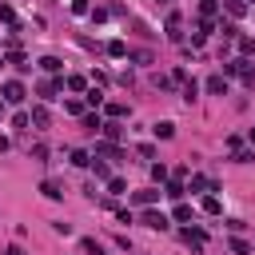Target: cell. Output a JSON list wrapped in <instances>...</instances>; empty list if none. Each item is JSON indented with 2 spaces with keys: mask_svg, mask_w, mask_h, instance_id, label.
<instances>
[{
  "mask_svg": "<svg viewBox=\"0 0 255 255\" xmlns=\"http://www.w3.org/2000/svg\"><path fill=\"white\" fill-rule=\"evenodd\" d=\"M223 76H239L243 84H255V68H251L243 56H239V60H227V64H223Z\"/></svg>",
  "mask_w": 255,
  "mask_h": 255,
  "instance_id": "6da1fadb",
  "label": "cell"
},
{
  "mask_svg": "<svg viewBox=\"0 0 255 255\" xmlns=\"http://www.w3.org/2000/svg\"><path fill=\"white\" fill-rule=\"evenodd\" d=\"M0 100H4V104H24V100H28V88H24L20 80H4Z\"/></svg>",
  "mask_w": 255,
  "mask_h": 255,
  "instance_id": "7a4b0ae2",
  "label": "cell"
},
{
  "mask_svg": "<svg viewBox=\"0 0 255 255\" xmlns=\"http://www.w3.org/2000/svg\"><path fill=\"white\" fill-rule=\"evenodd\" d=\"M139 223H143V227H151V231H167V223H171V219H167L163 211H155V207H143V211H139Z\"/></svg>",
  "mask_w": 255,
  "mask_h": 255,
  "instance_id": "3957f363",
  "label": "cell"
},
{
  "mask_svg": "<svg viewBox=\"0 0 255 255\" xmlns=\"http://www.w3.org/2000/svg\"><path fill=\"white\" fill-rule=\"evenodd\" d=\"M179 239H183L195 255H203V247H207V231H199V227H183V231H179Z\"/></svg>",
  "mask_w": 255,
  "mask_h": 255,
  "instance_id": "277c9868",
  "label": "cell"
},
{
  "mask_svg": "<svg viewBox=\"0 0 255 255\" xmlns=\"http://www.w3.org/2000/svg\"><path fill=\"white\" fill-rule=\"evenodd\" d=\"M60 88H64V80H60V76H48V80H40V84H36V96H40V100H56V92H60Z\"/></svg>",
  "mask_w": 255,
  "mask_h": 255,
  "instance_id": "5b68a950",
  "label": "cell"
},
{
  "mask_svg": "<svg viewBox=\"0 0 255 255\" xmlns=\"http://www.w3.org/2000/svg\"><path fill=\"white\" fill-rule=\"evenodd\" d=\"M96 159H124V151H120V143L100 139V143H96Z\"/></svg>",
  "mask_w": 255,
  "mask_h": 255,
  "instance_id": "8992f818",
  "label": "cell"
},
{
  "mask_svg": "<svg viewBox=\"0 0 255 255\" xmlns=\"http://www.w3.org/2000/svg\"><path fill=\"white\" fill-rule=\"evenodd\" d=\"M187 191H219V183H215V179H207V175H191Z\"/></svg>",
  "mask_w": 255,
  "mask_h": 255,
  "instance_id": "52a82bcc",
  "label": "cell"
},
{
  "mask_svg": "<svg viewBox=\"0 0 255 255\" xmlns=\"http://www.w3.org/2000/svg\"><path fill=\"white\" fill-rule=\"evenodd\" d=\"M40 195H44V199H52V203H56V199H64V187H60V183H56V179H44V183H40Z\"/></svg>",
  "mask_w": 255,
  "mask_h": 255,
  "instance_id": "ba28073f",
  "label": "cell"
},
{
  "mask_svg": "<svg viewBox=\"0 0 255 255\" xmlns=\"http://www.w3.org/2000/svg\"><path fill=\"white\" fill-rule=\"evenodd\" d=\"M128 199H131L135 207H151V203L159 199V191H128Z\"/></svg>",
  "mask_w": 255,
  "mask_h": 255,
  "instance_id": "9c48e42d",
  "label": "cell"
},
{
  "mask_svg": "<svg viewBox=\"0 0 255 255\" xmlns=\"http://www.w3.org/2000/svg\"><path fill=\"white\" fill-rule=\"evenodd\" d=\"M183 191H187V187H183V179H167V183H163V195H167V199H175V203L183 199Z\"/></svg>",
  "mask_w": 255,
  "mask_h": 255,
  "instance_id": "30bf717a",
  "label": "cell"
},
{
  "mask_svg": "<svg viewBox=\"0 0 255 255\" xmlns=\"http://www.w3.org/2000/svg\"><path fill=\"white\" fill-rule=\"evenodd\" d=\"M80 251H84V255H108V251H104V243H100V239H92V235H84V239H80Z\"/></svg>",
  "mask_w": 255,
  "mask_h": 255,
  "instance_id": "8fae6325",
  "label": "cell"
},
{
  "mask_svg": "<svg viewBox=\"0 0 255 255\" xmlns=\"http://www.w3.org/2000/svg\"><path fill=\"white\" fill-rule=\"evenodd\" d=\"M8 64H12L16 72H32V64H28V56H24V52H16V48L8 52Z\"/></svg>",
  "mask_w": 255,
  "mask_h": 255,
  "instance_id": "7c38bea8",
  "label": "cell"
},
{
  "mask_svg": "<svg viewBox=\"0 0 255 255\" xmlns=\"http://www.w3.org/2000/svg\"><path fill=\"white\" fill-rule=\"evenodd\" d=\"M151 131H155V139H171L175 135V124L171 120H159V124H151Z\"/></svg>",
  "mask_w": 255,
  "mask_h": 255,
  "instance_id": "4fadbf2b",
  "label": "cell"
},
{
  "mask_svg": "<svg viewBox=\"0 0 255 255\" xmlns=\"http://www.w3.org/2000/svg\"><path fill=\"white\" fill-rule=\"evenodd\" d=\"M36 64H40V68H44V72H48V76H60V68H64V64H60V60H56V56H40V60H36Z\"/></svg>",
  "mask_w": 255,
  "mask_h": 255,
  "instance_id": "5bb4252c",
  "label": "cell"
},
{
  "mask_svg": "<svg viewBox=\"0 0 255 255\" xmlns=\"http://www.w3.org/2000/svg\"><path fill=\"white\" fill-rule=\"evenodd\" d=\"M207 92L211 96H227V76H211L207 80Z\"/></svg>",
  "mask_w": 255,
  "mask_h": 255,
  "instance_id": "9a60e30c",
  "label": "cell"
},
{
  "mask_svg": "<svg viewBox=\"0 0 255 255\" xmlns=\"http://www.w3.org/2000/svg\"><path fill=\"white\" fill-rule=\"evenodd\" d=\"M28 120H32V124H36V128H48V120H52V116H48V108H44V104H36V108H32V116H28Z\"/></svg>",
  "mask_w": 255,
  "mask_h": 255,
  "instance_id": "2e32d148",
  "label": "cell"
},
{
  "mask_svg": "<svg viewBox=\"0 0 255 255\" xmlns=\"http://www.w3.org/2000/svg\"><path fill=\"white\" fill-rule=\"evenodd\" d=\"M108 56H112V60H124V56H128V44H124V40H108Z\"/></svg>",
  "mask_w": 255,
  "mask_h": 255,
  "instance_id": "e0dca14e",
  "label": "cell"
},
{
  "mask_svg": "<svg viewBox=\"0 0 255 255\" xmlns=\"http://www.w3.org/2000/svg\"><path fill=\"white\" fill-rule=\"evenodd\" d=\"M64 88L68 92H88V80L84 76H64Z\"/></svg>",
  "mask_w": 255,
  "mask_h": 255,
  "instance_id": "ac0fdd59",
  "label": "cell"
},
{
  "mask_svg": "<svg viewBox=\"0 0 255 255\" xmlns=\"http://www.w3.org/2000/svg\"><path fill=\"white\" fill-rule=\"evenodd\" d=\"M100 131H104V139H108V143H116V139H120V135H124V128H120V124H116V120H112V124H104V128H100Z\"/></svg>",
  "mask_w": 255,
  "mask_h": 255,
  "instance_id": "d6986e66",
  "label": "cell"
},
{
  "mask_svg": "<svg viewBox=\"0 0 255 255\" xmlns=\"http://www.w3.org/2000/svg\"><path fill=\"white\" fill-rule=\"evenodd\" d=\"M88 167H92V171H96V179H104V183H108V179H112V167H108V163H104V159H92V163H88Z\"/></svg>",
  "mask_w": 255,
  "mask_h": 255,
  "instance_id": "ffe728a7",
  "label": "cell"
},
{
  "mask_svg": "<svg viewBox=\"0 0 255 255\" xmlns=\"http://www.w3.org/2000/svg\"><path fill=\"white\" fill-rule=\"evenodd\" d=\"M104 112H108L112 120H124V116H128V104H120V100H112V104H108Z\"/></svg>",
  "mask_w": 255,
  "mask_h": 255,
  "instance_id": "44dd1931",
  "label": "cell"
},
{
  "mask_svg": "<svg viewBox=\"0 0 255 255\" xmlns=\"http://www.w3.org/2000/svg\"><path fill=\"white\" fill-rule=\"evenodd\" d=\"M68 159H72L76 167H88V163H92V155H88L84 147H72V155H68Z\"/></svg>",
  "mask_w": 255,
  "mask_h": 255,
  "instance_id": "7402d4cb",
  "label": "cell"
},
{
  "mask_svg": "<svg viewBox=\"0 0 255 255\" xmlns=\"http://www.w3.org/2000/svg\"><path fill=\"white\" fill-rule=\"evenodd\" d=\"M223 8H227L235 20H239V16H247V4H243V0H223Z\"/></svg>",
  "mask_w": 255,
  "mask_h": 255,
  "instance_id": "603a6c76",
  "label": "cell"
},
{
  "mask_svg": "<svg viewBox=\"0 0 255 255\" xmlns=\"http://www.w3.org/2000/svg\"><path fill=\"white\" fill-rule=\"evenodd\" d=\"M12 128H16V131H28V128H32L28 112H16V116H12Z\"/></svg>",
  "mask_w": 255,
  "mask_h": 255,
  "instance_id": "cb8c5ba5",
  "label": "cell"
},
{
  "mask_svg": "<svg viewBox=\"0 0 255 255\" xmlns=\"http://www.w3.org/2000/svg\"><path fill=\"white\" fill-rule=\"evenodd\" d=\"M199 207H203V211H207V215H219V211H223V207H219V199H215V195H203V203H199Z\"/></svg>",
  "mask_w": 255,
  "mask_h": 255,
  "instance_id": "d4e9b609",
  "label": "cell"
},
{
  "mask_svg": "<svg viewBox=\"0 0 255 255\" xmlns=\"http://www.w3.org/2000/svg\"><path fill=\"white\" fill-rule=\"evenodd\" d=\"M171 219H175V223H187V219H191V207H187V203H175Z\"/></svg>",
  "mask_w": 255,
  "mask_h": 255,
  "instance_id": "484cf974",
  "label": "cell"
},
{
  "mask_svg": "<svg viewBox=\"0 0 255 255\" xmlns=\"http://www.w3.org/2000/svg\"><path fill=\"white\" fill-rule=\"evenodd\" d=\"M227 247H231L235 255H251V243H243L239 235H235V239H227Z\"/></svg>",
  "mask_w": 255,
  "mask_h": 255,
  "instance_id": "4316f807",
  "label": "cell"
},
{
  "mask_svg": "<svg viewBox=\"0 0 255 255\" xmlns=\"http://www.w3.org/2000/svg\"><path fill=\"white\" fill-rule=\"evenodd\" d=\"M239 52H243V60L255 56V36H239Z\"/></svg>",
  "mask_w": 255,
  "mask_h": 255,
  "instance_id": "83f0119b",
  "label": "cell"
},
{
  "mask_svg": "<svg viewBox=\"0 0 255 255\" xmlns=\"http://www.w3.org/2000/svg\"><path fill=\"white\" fill-rule=\"evenodd\" d=\"M84 100H88L92 108H100V104H104V92H100V88H88V92H84Z\"/></svg>",
  "mask_w": 255,
  "mask_h": 255,
  "instance_id": "f1b7e54d",
  "label": "cell"
},
{
  "mask_svg": "<svg viewBox=\"0 0 255 255\" xmlns=\"http://www.w3.org/2000/svg\"><path fill=\"white\" fill-rule=\"evenodd\" d=\"M80 120H84V128H92V131H96V128H104V120H100V116H96V112H84V116H80Z\"/></svg>",
  "mask_w": 255,
  "mask_h": 255,
  "instance_id": "f546056e",
  "label": "cell"
},
{
  "mask_svg": "<svg viewBox=\"0 0 255 255\" xmlns=\"http://www.w3.org/2000/svg\"><path fill=\"white\" fill-rule=\"evenodd\" d=\"M108 191H112V195H124V191H128V183H124L120 175H112V179H108Z\"/></svg>",
  "mask_w": 255,
  "mask_h": 255,
  "instance_id": "4dcf8cb0",
  "label": "cell"
},
{
  "mask_svg": "<svg viewBox=\"0 0 255 255\" xmlns=\"http://www.w3.org/2000/svg\"><path fill=\"white\" fill-rule=\"evenodd\" d=\"M151 179H155V183H167V167H163V163H151Z\"/></svg>",
  "mask_w": 255,
  "mask_h": 255,
  "instance_id": "1f68e13d",
  "label": "cell"
},
{
  "mask_svg": "<svg viewBox=\"0 0 255 255\" xmlns=\"http://www.w3.org/2000/svg\"><path fill=\"white\" fill-rule=\"evenodd\" d=\"M195 92H199V84H195V80H187V84H183V100L191 104V100H195Z\"/></svg>",
  "mask_w": 255,
  "mask_h": 255,
  "instance_id": "d6a6232c",
  "label": "cell"
},
{
  "mask_svg": "<svg viewBox=\"0 0 255 255\" xmlns=\"http://www.w3.org/2000/svg\"><path fill=\"white\" fill-rule=\"evenodd\" d=\"M0 20H4V24H12V28H16V12H12V8H8V4H0Z\"/></svg>",
  "mask_w": 255,
  "mask_h": 255,
  "instance_id": "836d02e7",
  "label": "cell"
},
{
  "mask_svg": "<svg viewBox=\"0 0 255 255\" xmlns=\"http://www.w3.org/2000/svg\"><path fill=\"white\" fill-rule=\"evenodd\" d=\"M72 12H76V16H88L92 8H88V0H72Z\"/></svg>",
  "mask_w": 255,
  "mask_h": 255,
  "instance_id": "e575fe53",
  "label": "cell"
},
{
  "mask_svg": "<svg viewBox=\"0 0 255 255\" xmlns=\"http://www.w3.org/2000/svg\"><path fill=\"white\" fill-rule=\"evenodd\" d=\"M219 32H223L227 40H235V36H239V28H235V24H219Z\"/></svg>",
  "mask_w": 255,
  "mask_h": 255,
  "instance_id": "d590c367",
  "label": "cell"
},
{
  "mask_svg": "<svg viewBox=\"0 0 255 255\" xmlns=\"http://www.w3.org/2000/svg\"><path fill=\"white\" fill-rule=\"evenodd\" d=\"M64 108H68V112H72V116H84V104H80V100H68V104H64Z\"/></svg>",
  "mask_w": 255,
  "mask_h": 255,
  "instance_id": "8d00e7d4",
  "label": "cell"
},
{
  "mask_svg": "<svg viewBox=\"0 0 255 255\" xmlns=\"http://www.w3.org/2000/svg\"><path fill=\"white\" fill-rule=\"evenodd\" d=\"M135 151H139V155H143V159H155V147H151V143H139V147H135Z\"/></svg>",
  "mask_w": 255,
  "mask_h": 255,
  "instance_id": "74e56055",
  "label": "cell"
},
{
  "mask_svg": "<svg viewBox=\"0 0 255 255\" xmlns=\"http://www.w3.org/2000/svg\"><path fill=\"white\" fill-rule=\"evenodd\" d=\"M8 147H12V139H8V135H0V151H8Z\"/></svg>",
  "mask_w": 255,
  "mask_h": 255,
  "instance_id": "f35d334b",
  "label": "cell"
},
{
  "mask_svg": "<svg viewBox=\"0 0 255 255\" xmlns=\"http://www.w3.org/2000/svg\"><path fill=\"white\" fill-rule=\"evenodd\" d=\"M4 255H24V251H20V247H16V243H12V247H8V251H4Z\"/></svg>",
  "mask_w": 255,
  "mask_h": 255,
  "instance_id": "ab89813d",
  "label": "cell"
},
{
  "mask_svg": "<svg viewBox=\"0 0 255 255\" xmlns=\"http://www.w3.org/2000/svg\"><path fill=\"white\" fill-rule=\"evenodd\" d=\"M247 139H251V147H255V128H251V131H247Z\"/></svg>",
  "mask_w": 255,
  "mask_h": 255,
  "instance_id": "60d3db41",
  "label": "cell"
},
{
  "mask_svg": "<svg viewBox=\"0 0 255 255\" xmlns=\"http://www.w3.org/2000/svg\"><path fill=\"white\" fill-rule=\"evenodd\" d=\"M0 116H4V100H0Z\"/></svg>",
  "mask_w": 255,
  "mask_h": 255,
  "instance_id": "b9f144b4",
  "label": "cell"
},
{
  "mask_svg": "<svg viewBox=\"0 0 255 255\" xmlns=\"http://www.w3.org/2000/svg\"><path fill=\"white\" fill-rule=\"evenodd\" d=\"M243 4H255V0H243Z\"/></svg>",
  "mask_w": 255,
  "mask_h": 255,
  "instance_id": "7bdbcfd3",
  "label": "cell"
}]
</instances>
